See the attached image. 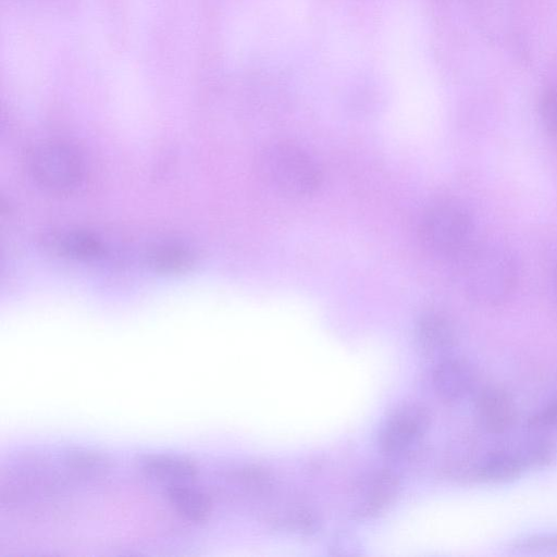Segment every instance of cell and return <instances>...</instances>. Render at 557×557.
Here are the masks:
<instances>
[{
    "instance_id": "obj_1",
    "label": "cell",
    "mask_w": 557,
    "mask_h": 557,
    "mask_svg": "<svg viewBox=\"0 0 557 557\" xmlns=\"http://www.w3.org/2000/svg\"><path fill=\"white\" fill-rule=\"evenodd\" d=\"M463 257L461 281L472 300L483 306H497L510 297L517 285L518 268L507 249L483 244Z\"/></svg>"
},
{
    "instance_id": "obj_2",
    "label": "cell",
    "mask_w": 557,
    "mask_h": 557,
    "mask_svg": "<svg viewBox=\"0 0 557 557\" xmlns=\"http://www.w3.org/2000/svg\"><path fill=\"white\" fill-rule=\"evenodd\" d=\"M258 165L262 178L288 197H308L322 183V173L315 161L289 141H274L265 146L259 154Z\"/></svg>"
},
{
    "instance_id": "obj_3",
    "label": "cell",
    "mask_w": 557,
    "mask_h": 557,
    "mask_svg": "<svg viewBox=\"0 0 557 557\" xmlns=\"http://www.w3.org/2000/svg\"><path fill=\"white\" fill-rule=\"evenodd\" d=\"M65 476L49 460L25 454L1 471L0 504L17 509L57 496L65 488Z\"/></svg>"
},
{
    "instance_id": "obj_4",
    "label": "cell",
    "mask_w": 557,
    "mask_h": 557,
    "mask_svg": "<svg viewBox=\"0 0 557 557\" xmlns=\"http://www.w3.org/2000/svg\"><path fill=\"white\" fill-rule=\"evenodd\" d=\"M26 168L40 187L52 193H65L77 187L83 178V162L78 153L61 141H42L27 153Z\"/></svg>"
},
{
    "instance_id": "obj_5",
    "label": "cell",
    "mask_w": 557,
    "mask_h": 557,
    "mask_svg": "<svg viewBox=\"0 0 557 557\" xmlns=\"http://www.w3.org/2000/svg\"><path fill=\"white\" fill-rule=\"evenodd\" d=\"M471 233L468 211L453 201L437 202L428 208L419 224V237L431 252L456 256L466 249Z\"/></svg>"
},
{
    "instance_id": "obj_6",
    "label": "cell",
    "mask_w": 557,
    "mask_h": 557,
    "mask_svg": "<svg viewBox=\"0 0 557 557\" xmlns=\"http://www.w3.org/2000/svg\"><path fill=\"white\" fill-rule=\"evenodd\" d=\"M430 418V412L421 405L400 407L391 416L381 433L382 450L393 457L408 453L426 433Z\"/></svg>"
},
{
    "instance_id": "obj_7",
    "label": "cell",
    "mask_w": 557,
    "mask_h": 557,
    "mask_svg": "<svg viewBox=\"0 0 557 557\" xmlns=\"http://www.w3.org/2000/svg\"><path fill=\"white\" fill-rule=\"evenodd\" d=\"M476 382L474 368L461 358L442 360L432 373L434 392L447 405H456L467 399L474 392Z\"/></svg>"
},
{
    "instance_id": "obj_8",
    "label": "cell",
    "mask_w": 557,
    "mask_h": 557,
    "mask_svg": "<svg viewBox=\"0 0 557 557\" xmlns=\"http://www.w3.org/2000/svg\"><path fill=\"white\" fill-rule=\"evenodd\" d=\"M475 412L481 426L492 434L506 432L516 419L512 397L498 386H487L478 393Z\"/></svg>"
},
{
    "instance_id": "obj_9",
    "label": "cell",
    "mask_w": 557,
    "mask_h": 557,
    "mask_svg": "<svg viewBox=\"0 0 557 557\" xmlns=\"http://www.w3.org/2000/svg\"><path fill=\"white\" fill-rule=\"evenodd\" d=\"M137 465L147 479L165 485L191 483L198 475L197 463L180 455L147 454L139 458Z\"/></svg>"
},
{
    "instance_id": "obj_10",
    "label": "cell",
    "mask_w": 557,
    "mask_h": 557,
    "mask_svg": "<svg viewBox=\"0 0 557 557\" xmlns=\"http://www.w3.org/2000/svg\"><path fill=\"white\" fill-rule=\"evenodd\" d=\"M354 511L360 517L380 512L396 496L399 483L396 475L387 470L370 473L356 486Z\"/></svg>"
},
{
    "instance_id": "obj_11",
    "label": "cell",
    "mask_w": 557,
    "mask_h": 557,
    "mask_svg": "<svg viewBox=\"0 0 557 557\" xmlns=\"http://www.w3.org/2000/svg\"><path fill=\"white\" fill-rule=\"evenodd\" d=\"M419 347L431 355L451 350L458 342V333L453 321L444 313L430 311L420 317L416 326Z\"/></svg>"
},
{
    "instance_id": "obj_12",
    "label": "cell",
    "mask_w": 557,
    "mask_h": 557,
    "mask_svg": "<svg viewBox=\"0 0 557 557\" xmlns=\"http://www.w3.org/2000/svg\"><path fill=\"white\" fill-rule=\"evenodd\" d=\"M163 496L171 508L189 522H203L212 511L210 495L190 483L165 485Z\"/></svg>"
},
{
    "instance_id": "obj_13",
    "label": "cell",
    "mask_w": 557,
    "mask_h": 557,
    "mask_svg": "<svg viewBox=\"0 0 557 557\" xmlns=\"http://www.w3.org/2000/svg\"><path fill=\"white\" fill-rule=\"evenodd\" d=\"M65 473L73 479L92 481L107 476L113 468L112 459L100 451L71 448L62 457Z\"/></svg>"
},
{
    "instance_id": "obj_14",
    "label": "cell",
    "mask_w": 557,
    "mask_h": 557,
    "mask_svg": "<svg viewBox=\"0 0 557 557\" xmlns=\"http://www.w3.org/2000/svg\"><path fill=\"white\" fill-rule=\"evenodd\" d=\"M527 463L521 454L495 451L476 468V478L488 483H504L519 478Z\"/></svg>"
},
{
    "instance_id": "obj_15",
    "label": "cell",
    "mask_w": 557,
    "mask_h": 557,
    "mask_svg": "<svg viewBox=\"0 0 557 557\" xmlns=\"http://www.w3.org/2000/svg\"><path fill=\"white\" fill-rule=\"evenodd\" d=\"M148 260L154 270L163 273L184 272L194 262L191 252L176 245H161L153 248Z\"/></svg>"
},
{
    "instance_id": "obj_16",
    "label": "cell",
    "mask_w": 557,
    "mask_h": 557,
    "mask_svg": "<svg viewBox=\"0 0 557 557\" xmlns=\"http://www.w3.org/2000/svg\"><path fill=\"white\" fill-rule=\"evenodd\" d=\"M63 255L76 259H94L102 253L100 242L84 233H65L53 239Z\"/></svg>"
},
{
    "instance_id": "obj_17",
    "label": "cell",
    "mask_w": 557,
    "mask_h": 557,
    "mask_svg": "<svg viewBox=\"0 0 557 557\" xmlns=\"http://www.w3.org/2000/svg\"><path fill=\"white\" fill-rule=\"evenodd\" d=\"M511 549L522 554L557 552V532L523 536L512 543Z\"/></svg>"
},
{
    "instance_id": "obj_18",
    "label": "cell",
    "mask_w": 557,
    "mask_h": 557,
    "mask_svg": "<svg viewBox=\"0 0 557 557\" xmlns=\"http://www.w3.org/2000/svg\"><path fill=\"white\" fill-rule=\"evenodd\" d=\"M540 115L547 132L557 138V85L547 88L542 94Z\"/></svg>"
}]
</instances>
